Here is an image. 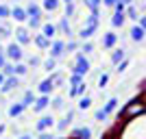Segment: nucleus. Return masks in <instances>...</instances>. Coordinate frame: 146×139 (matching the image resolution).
Listing matches in <instances>:
<instances>
[{
    "label": "nucleus",
    "mask_w": 146,
    "mask_h": 139,
    "mask_svg": "<svg viewBox=\"0 0 146 139\" xmlns=\"http://www.w3.org/2000/svg\"><path fill=\"white\" fill-rule=\"evenodd\" d=\"M5 57H7V61H11V63H18V61H22V57H24V52H22V46H20L18 42H11L9 46H7V50H5Z\"/></svg>",
    "instance_id": "obj_1"
},
{
    "label": "nucleus",
    "mask_w": 146,
    "mask_h": 139,
    "mask_svg": "<svg viewBox=\"0 0 146 139\" xmlns=\"http://www.w3.org/2000/svg\"><path fill=\"white\" fill-rule=\"evenodd\" d=\"M90 61H87V57L83 55V52H76V63H74L72 72L74 74H81V76H85L87 72H90Z\"/></svg>",
    "instance_id": "obj_2"
},
{
    "label": "nucleus",
    "mask_w": 146,
    "mask_h": 139,
    "mask_svg": "<svg viewBox=\"0 0 146 139\" xmlns=\"http://www.w3.org/2000/svg\"><path fill=\"white\" fill-rule=\"evenodd\" d=\"M63 46H66V42H63V39H55V42H50V57H52V59H57L59 61L61 57L66 55V50H63Z\"/></svg>",
    "instance_id": "obj_3"
},
{
    "label": "nucleus",
    "mask_w": 146,
    "mask_h": 139,
    "mask_svg": "<svg viewBox=\"0 0 146 139\" xmlns=\"http://www.w3.org/2000/svg\"><path fill=\"white\" fill-rule=\"evenodd\" d=\"M55 26H57V35H66L68 39H72V37H74L72 26H70V22H68V18H61L59 24H55Z\"/></svg>",
    "instance_id": "obj_4"
},
{
    "label": "nucleus",
    "mask_w": 146,
    "mask_h": 139,
    "mask_svg": "<svg viewBox=\"0 0 146 139\" xmlns=\"http://www.w3.org/2000/svg\"><path fill=\"white\" fill-rule=\"evenodd\" d=\"M15 42H18L20 46H26V43H31V30L24 28V26L15 28Z\"/></svg>",
    "instance_id": "obj_5"
},
{
    "label": "nucleus",
    "mask_w": 146,
    "mask_h": 139,
    "mask_svg": "<svg viewBox=\"0 0 146 139\" xmlns=\"http://www.w3.org/2000/svg\"><path fill=\"white\" fill-rule=\"evenodd\" d=\"M48 104H50V96H39V98H35V102L31 104V107H33L35 113H42V111L48 109Z\"/></svg>",
    "instance_id": "obj_6"
},
{
    "label": "nucleus",
    "mask_w": 146,
    "mask_h": 139,
    "mask_svg": "<svg viewBox=\"0 0 146 139\" xmlns=\"http://www.w3.org/2000/svg\"><path fill=\"white\" fill-rule=\"evenodd\" d=\"M15 87H18V76H5V80L0 85V91H2V94H9V91H13Z\"/></svg>",
    "instance_id": "obj_7"
},
{
    "label": "nucleus",
    "mask_w": 146,
    "mask_h": 139,
    "mask_svg": "<svg viewBox=\"0 0 146 139\" xmlns=\"http://www.w3.org/2000/svg\"><path fill=\"white\" fill-rule=\"evenodd\" d=\"M39 30H42V35L48 37V39H55V37H57V26L52 24V22H42Z\"/></svg>",
    "instance_id": "obj_8"
},
{
    "label": "nucleus",
    "mask_w": 146,
    "mask_h": 139,
    "mask_svg": "<svg viewBox=\"0 0 146 139\" xmlns=\"http://www.w3.org/2000/svg\"><path fill=\"white\" fill-rule=\"evenodd\" d=\"M31 42L35 43L39 50H48L50 48V39H48V37H44L42 33H39V35H33V37H31Z\"/></svg>",
    "instance_id": "obj_9"
},
{
    "label": "nucleus",
    "mask_w": 146,
    "mask_h": 139,
    "mask_svg": "<svg viewBox=\"0 0 146 139\" xmlns=\"http://www.w3.org/2000/svg\"><path fill=\"white\" fill-rule=\"evenodd\" d=\"M129 35H131V39H133V42L142 43V42H144V35H146V28H142L140 24H133V28H131V33H129Z\"/></svg>",
    "instance_id": "obj_10"
},
{
    "label": "nucleus",
    "mask_w": 146,
    "mask_h": 139,
    "mask_svg": "<svg viewBox=\"0 0 146 139\" xmlns=\"http://www.w3.org/2000/svg\"><path fill=\"white\" fill-rule=\"evenodd\" d=\"M52 124H55L52 115H42V117H39V122H37V133H42V130H48Z\"/></svg>",
    "instance_id": "obj_11"
},
{
    "label": "nucleus",
    "mask_w": 146,
    "mask_h": 139,
    "mask_svg": "<svg viewBox=\"0 0 146 139\" xmlns=\"http://www.w3.org/2000/svg\"><path fill=\"white\" fill-rule=\"evenodd\" d=\"M37 89H39V96H50V91L55 89V87H52V78H50V76H48V78H44Z\"/></svg>",
    "instance_id": "obj_12"
},
{
    "label": "nucleus",
    "mask_w": 146,
    "mask_h": 139,
    "mask_svg": "<svg viewBox=\"0 0 146 139\" xmlns=\"http://www.w3.org/2000/svg\"><path fill=\"white\" fill-rule=\"evenodd\" d=\"M9 18H13L15 22H26V18H29V15H26L24 7H13V9H11V15H9Z\"/></svg>",
    "instance_id": "obj_13"
},
{
    "label": "nucleus",
    "mask_w": 146,
    "mask_h": 139,
    "mask_svg": "<svg viewBox=\"0 0 146 139\" xmlns=\"http://www.w3.org/2000/svg\"><path fill=\"white\" fill-rule=\"evenodd\" d=\"M116 42H118V35L113 33V30L105 33V37H103V46H105L107 50H109V48H113V46H116Z\"/></svg>",
    "instance_id": "obj_14"
},
{
    "label": "nucleus",
    "mask_w": 146,
    "mask_h": 139,
    "mask_svg": "<svg viewBox=\"0 0 146 139\" xmlns=\"http://www.w3.org/2000/svg\"><path fill=\"white\" fill-rule=\"evenodd\" d=\"M24 111H26V107L22 102H13L11 107H9V117H20Z\"/></svg>",
    "instance_id": "obj_15"
},
{
    "label": "nucleus",
    "mask_w": 146,
    "mask_h": 139,
    "mask_svg": "<svg viewBox=\"0 0 146 139\" xmlns=\"http://www.w3.org/2000/svg\"><path fill=\"white\" fill-rule=\"evenodd\" d=\"M24 11H26L29 18H42V7L39 5H33V2H31V5L24 7Z\"/></svg>",
    "instance_id": "obj_16"
},
{
    "label": "nucleus",
    "mask_w": 146,
    "mask_h": 139,
    "mask_svg": "<svg viewBox=\"0 0 146 139\" xmlns=\"http://www.w3.org/2000/svg\"><path fill=\"white\" fill-rule=\"evenodd\" d=\"M96 28H98V26H83V28L79 30V39H81V42H87V39L96 33Z\"/></svg>",
    "instance_id": "obj_17"
},
{
    "label": "nucleus",
    "mask_w": 146,
    "mask_h": 139,
    "mask_svg": "<svg viewBox=\"0 0 146 139\" xmlns=\"http://www.w3.org/2000/svg\"><path fill=\"white\" fill-rule=\"evenodd\" d=\"M31 67L26 65V63H22V61H18V63H13V74L15 76H24V74H29Z\"/></svg>",
    "instance_id": "obj_18"
},
{
    "label": "nucleus",
    "mask_w": 146,
    "mask_h": 139,
    "mask_svg": "<svg viewBox=\"0 0 146 139\" xmlns=\"http://www.w3.org/2000/svg\"><path fill=\"white\" fill-rule=\"evenodd\" d=\"M74 137L76 139H92V128L90 126H83V128H76V130H74Z\"/></svg>",
    "instance_id": "obj_19"
},
{
    "label": "nucleus",
    "mask_w": 146,
    "mask_h": 139,
    "mask_svg": "<svg viewBox=\"0 0 146 139\" xmlns=\"http://www.w3.org/2000/svg\"><path fill=\"white\" fill-rule=\"evenodd\" d=\"M124 22H127L124 13H113V18H111V26H113V28H122Z\"/></svg>",
    "instance_id": "obj_20"
},
{
    "label": "nucleus",
    "mask_w": 146,
    "mask_h": 139,
    "mask_svg": "<svg viewBox=\"0 0 146 139\" xmlns=\"http://www.w3.org/2000/svg\"><path fill=\"white\" fill-rule=\"evenodd\" d=\"M72 120H74V111H68L66 117H63V120L57 124V128H59V130H66V128L70 126V122H72Z\"/></svg>",
    "instance_id": "obj_21"
},
{
    "label": "nucleus",
    "mask_w": 146,
    "mask_h": 139,
    "mask_svg": "<svg viewBox=\"0 0 146 139\" xmlns=\"http://www.w3.org/2000/svg\"><path fill=\"white\" fill-rule=\"evenodd\" d=\"M59 2L61 0H42V9L44 11H57V7H59Z\"/></svg>",
    "instance_id": "obj_22"
},
{
    "label": "nucleus",
    "mask_w": 146,
    "mask_h": 139,
    "mask_svg": "<svg viewBox=\"0 0 146 139\" xmlns=\"http://www.w3.org/2000/svg\"><path fill=\"white\" fill-rule=\"evenodd\" d=\"M124 57H127V50H124V48H118V50H113V52H111V63L116 65V63H120V61L124 59Z\"/></svg>",
    "instance_id": "obj_23"
},
{
    "label": "nucleus",
    "mask_w": 146,
    "mask_h": 139,
    "mask_svg": "<svg viewBox=\"0 0 146 139\" xmlns=\"http://www.w3.org/2000/svg\"><path fill=\"white\" fill-rule=\"evenodd\" d=\"M90 107H92V96H87V94H85V96H79V109L87 111Z\"/></svg>",
    "instance_id": "obj_24"
},
{
    "label": "nucleus",
    "mask_w": 146,
    "mask_h": 139,
    "mask_svg": "<svg viewBox=\"0 0 146 139\" xmlns=\"http://www.w3.org/2000/svg\"><path fill=\"white\" fill-rule=\"evenodd\" d=\"M116 107H118V98H109V100H107V104L103 107V111H105V113H113V111H116Z\"/></svg>",
    "instance_id": "obj_25"
},
{
    "label": "nucleus",
    "mask_w": 146,
    "mask_h": 139,
    "mask_svg": "<svg viewBox=\"0 0 146 139\" xmlns=\"http://www.w3.org/2000/svg\"><path fill=\"white\" fill-rule=\"evenodd\" d=\"M42 67H44V70H46V72H52V70H55V67H57V59H52V57H48V59H46V61H42Z\"/></svg>",
    "instance_id": "obj_26"
},
{
    "label": "nucleus",
    "mask_w": 146,
    "mask_h": 139,
    "mask_svg": "<svg viewBox=\"0 0 146 139\" xmlns=\"http://www.w3.org/2000/svg\"><path fill=\"white\" fill-rule=\"evenodd\" d=\"M87 94V85H85V80L83 83H79V85H74V96L79 98V96H85Z\"/></svg>",
    "instance_id": "obj_27"
},
{
    "label": "nucleus",
    "mask_w": 146,
    "mask_h": 139,
    "mask_svg": "<svg viewBox=\"0 0 146 139\" xmlns=\"http://www.w3.org/2000/svg\"><path fill=\"white\" fill-rule=\"evenodd\" d=\"M33 102H35V94H33V91H26V94H24V98H22V104H24L26 109H29V107H31Z\"/></svg>",
    "instance_id": "obj_28"
},
{
    "label": "nucleus",
    "mask_w": 146,
    "mask_h": 139,
    "mask_svg": "<svg viewBox=\"0 0 146 139\" xmlns=\"http://www.w3.org/2000/svg\"><path fill=\"white\" fill-rule=\"evenodd\" d=\"M13 35V30L9 24H5V22H0V37H11Z\"/></svg>",
    "instance_id": "obj_29"
},
{
    "label": "nucleus",
    "mask_w": 146,
    "mask_h": 139,
    "mask_svg": "<svg viewBox=\"0 0 146 139\" xmlns=\"http://www.w3.org/2000/svg\"><path fill=\"white\" fill-rule=\"evenodd\" d=\"M63 50H66V52H76V50H79V43L74 42V39H68L66 46H63Z\"/></svg>",
    "instance_id": "obj_30"
},
{
    "label": "nucleus",
    "mask_w": 146,
    "mask_h": 139,
    "mask_svg": "<svg viewBox=\"0 0 146 139\" xmlns=\"http://www.w3.org/2000/svg\"><path fill=\"white\" fill-rule=\"evenodd\" d=\"M85 26H98V11H92V13H90V18H87Z\"/></svg>",
    "instance_id": "obj_31"
},
{
    "label": "nucleus",
    "mask_w": 146,
    "mask_h": 139,
    "mask_svg": "<svg viewBox=\"0 0 146 139\" xmlns=\"http://www.w3.org/2000/svg\"><path fill=\"white\" fill-rule=\"evenodd\" d=\"M127 67H129V59L124 57L120 63H116V72H118V74H122V72H127Z\"/></svg>",
    "instance_id": "obj_32"
},
{
    "label": "nucleus",
    "mask_w": 146,
    "mask_h": 139,
    "mask_svg": "<svg viewBox=\"0 0 146 139\" xmlns=\"http://www.w3.org/2000/svg\"><path fill=\"white\" fill-rule=\"evenodd\" d=\"M50 78H52V87H55V89H57V87H61V85H63V76H61V74H50Z\"/></svg>",
    "instance_id": "obj_33"
},
{
    "label": "nucleus",
    "mask_w": 146,
    "mask_h": 139,
    "mask_svg": "<svg viewBox=\"0 0 146 139\" xmlns=\"http://www.w3.org/2000/svg\"><path fill=\"white\" fill-rule=\"evenodd\" d=\"M11 15V7H7V5H0V22L2 20H7Z\"/></svg>",
    "instance_id": "obj_34"
},
{
    "label": "nucleus",
    "mask_w": 146,
    "mask_h": 139,
    "mask_svg": "<svg viewBox=\"0 0 146 139\" xmlns=\"http://www.w3.org/2000/svg\"><path fill=\"white\" fill-rule=\"evenodd\" d=\"M50 104H52V109H63L66 100H63L61 96H57V98H52V100H50Z\"/></svg>",
    "instance_id": "obj_35"
},
{
    "label": "nucleus",
    "mask_w": 146,
    "mask_h": 139,
    "mask_svg": "<svg viewBox=\"0 0 146 139\" xmlns=\"http://www.w3.org/2000/svg\"><path fill=\"white\" fill-rule=\"evenodd\" d=\"M74 13H76L74 2H68V5H66V15H63V18H74Z\"/></svg>",
    "instance_id": "obj_36"
},
{
    "label": "nucleus",
    "mask_w": 146,
    "mask_h": 139,
    "mask_svg": "<svg viewBox=\"0 0 146 139\" xmlns=\"http://www.w3.org/2000/svg\"><path fill=\"white\" fill-rule=\"evenodd\" d=\"M26 24H29V28H39V26H42V20L39 18H26Z\"/></svg>",
    "instance_id": "obj_37"
},
{
    "label": "nucleus",
    "mask_w": 146,
    "mask_h": 139,
    "mask_svg": "<svg viewBox=\"0 0 146 139\" xmlns=\"http://www.w3.org/2000/svg\"><path fill=\"white\" fill-rule=\"evenodd\" d=\"M81 52H85V55H90V52H94V43L87 39V42H83V46H81Z\"/></svg>",
    "instance_id": "obj_38"
},
{
    "label": "nucleus",
    "mask_w": 146,
    "mask_h": 139,
    "mask_svg": "<svg viewBox=\"0 0 146 139\" xmlns=\"http://www.w3.org/2000/svg\"><path fill=\"white\" fill-rule=\"evenodd\" d=\"M107 117H109V113H105L103 109H98L96 113H94V120H96V122H105Z\"/></svg>",
    "instance_id": "obj_39"
},
{
    "label": "nucleus",
    "mask_w": 146,
    "mask_h": 139,
    "mask_svg": "<svg viewBox=\"0 0 146 139\" xmlns=\"http://www.w3.org/2000/svg\"><path fill=\"white\" fill-rule=\"evenodd\" d=\"M107 83H109V74H100V76H98V87H100V89H105V87H107Z\"/></svg>",
    "instance_id": "obj_40"
},
{
    "label": "nucleus",
    "mask_w": 146,
    "mask_h": 139,
    "mask_svg": "<svg viewBox=\"0 0 146 139\" xmlns=\"http://www.w3.org/2000/svg\"><path fill=\"white\" fill-rule=\"evenodd\" d=\"M87 7H90V11H98V7H100V0H83Z\"/></svg>",
    "instance_id": "obj_41"
},
{
    "label": "nucleus",
    "mask_w": 146,
    "mask_h": 139,
    "mask_svg": "<svg viewBox=\"0 0 146 139\" xmlns=\"http://www.w3.org/2000/svg\"><path fill=\"white\" fill-rule=\"evenodd\" d=\"M29 67H39L42 65V59L39 57H29V63H26Z\"/></svg>",
    "instance_id": "obj_42"
},
{
    "label": "nucleus",
    "mask_w": 146,
    "mask_h": 139,
    "mask_svg": "<svg viewBox=\"0 0 146 139\" xmlns=\"http://www.w3.org/2000/svg\"><path fill=\"white\" fill-rule=\"evenodd\" d=\"M79 83H83V76L72 72V76H70V87H74V85H79Z\"/></svg>",
    "instance_id": "obj_43"
},
{
    "label": "nucleus",
    "mask_w": 146,
    "mask_h": 139,
    "mask_svg": "<svg viewBox=\"0 0 146 139\" xmlns=\"http://www.w3.org/2000/svg\"><path fill=\"white\" fill-rule=\"evenodd\" d=\"M37 139H55V135H52V133H48V130H42Z\"/></svg>",
    "instance_id": "obj_44"
},
{
    "label": "nucleus",
    "mask_w": 146,
    "mask_h": 139,
    "mask_svg": "<svg viewBox=\"0 0 146 139\" xmlns=\"http://www.w3.org/2000/svg\"><path fill=\"white\" fill-rule=\"evenodd\" d=\"M118 0H100V5H105V7H111L113 9V5H116Z\"/></svg>",
    "instance_id": "obj_45"
},
{
    "label": "nucleus",
    "mask_w": 146,
    "mask_h": 139,
    "mask_svg": "<svg viewBox=\"0 0 146 139\" xmlns=\"http://www.w3.org/2000/svg\"><path fill=\"white\" fill-rule=\"evenodd\" d=\"M7 63V57H5V52H0V67Z\"/></svg>",
    "instance_id": "obj_46"
},
{
    "label": "nucleus",
    "mask_w": 146,
    "mask_h": 139,
    "mask_svg": "<svg viewBox=\"0 0 146 139\" xmlns=\"http://www.w3.org/2000/svg\"><path fill=\"white\" fill-rule=\"evenodd\" d=\"M18 139H33V135H29V133H24V135H20Z\"/></svg>",
    "instance_id": "obj_47"
},
{
    "label": "nucleus",
    "mask_w": 146,
    "mask_h": 139,
    "mask_svg": "<svg viewBox=\"0 0 146 139\" xmlns=\"http://www.w3.org/2000/svg\"><path fill=\"white\" fill-rule=\"evenodd\" d=\"M120 2H122L124 7H127V5H133V0H120Z\"/></svg>",
    "instance_id": "obj_48"
},
{
    "label": "nucleus",
    "mask_w": 146,
    "mask_h": 139,
    "mask_svg": "<svg viewBox=\"0 0 146 139\" xmlns=\"http://www.w3.org/2000/svg\"><path fill=\"white\" fill-rule=\"evenodd\" d=\"M2 80H5V74H2V72H0V85H2Z\"/></svg>",
    "instance_id": "obj_49"
},
{
    "label": "nucleus",
    "mask_w": 146,
    "mask_h": 139,
    "mask_svg": "<svg viewBox=\"0 0 146 139\" xmlns=\"http://www.w3.org/2000/svg\"><path fill=\"white\" fill-rule=\"evenodd\" d=\"M68 2H74V0H63V5H68Z\"/></svg>",
    "instance_id": "obj_50"
},
{
    "label": "nucleus",
    "mask_w": 146,
    "mask_h": 139,
    "mask_svg": "<svg viewBox=\"0 0 146 139\" xmlns=\"http://www.w3.org/2000/svg\"><path fill=\"white\" fill-rule=\"evenodd\" d=\"M0 52H5V48H2V46H0Z\"/></svg>",
    "instance_id": "obj_51"
}]
</instances>
